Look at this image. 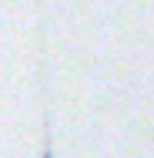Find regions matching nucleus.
Returning <instances> with one entry per match:
<instances>
[{
    "mask_svg": "<svg viewBox=\"0 0 154 158\" xmlns=\"http://www.w3.org/2000/svg\"><path fill=\"white\" fill-rule=\"evenodd\" d=\"M44 158H54V152H50V148H47V152H44Z\"/></svg>",
    "mask_w": 154,
    "mask_h": 158,
    "instance_id": "obj_1",
    "label": "nucleus"
}]
</instances>
